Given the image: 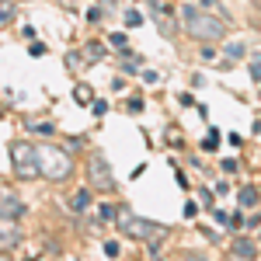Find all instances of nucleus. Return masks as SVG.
<instances>
[{"mask_svg":"<svg viewBox=\"0 0 261 261\" xmlns=\"http://www.w3.org/2000/svg\"><path fill=\"white\" fill-rule=\"evenodd\" d=\"M119 226L129 233V237H136V241L150 244V251H157L161 247V241L167 237V226H161V223L153 220H143V216H136L129 205H122L119 209Z\"/></svg>","mask_w":261,"mask_h":261,"instance_id":"obj_1","label":"nucleus"},{"mask_svg":"<svg viewBox=\"0 0 261 261\" xmlns=\"http://www.w3.org/2000/svg\"><path fill=\"white\" fill-rule=\"evenodd\" d=\"M181 18H185V32L199 42H216L226 35V24L213 14H199L195 4H181Z\"/></svg>","mask_w":261,"mask_h":261,"instance_id":"obj_2","label":"nucleus"},{"mask_svg":"<svg viewBox=\"0 0 261 261\" xmlns=\"http://www.w3.org/2000/svg\"><path fill=\"white\" fill-rule=\"evenodd\" d=\"M35 157H39V174L42 178H53V181H63L73 174V157L56 146V143H45V146H35Z\"/></svg>","mask_w":261,"mask_h":261,"instance_id":"obj_3","label":"nucleus"},{"mask_svg":"<svg viewBox=\"0 0 261 261\" xmlns=\"http://www.w3.org/2000/svg\"><path fill=\"white\" fill-rule=\"evenodd\" d=\"M11 161L18 178H39V157L32 143H11Z\"/></svg>","mask_w":261,"mask_h":261,"instance_id":"obj_4","label":"nucleus"},{"mask_svg":"<svg viewBox=\"0 0 261 261\" xmlns=\"http://www.w3.org/2000/svg\"><path fill=\"white\" fill-rule=\"evenodd\" d=\"M91 188H98V192H112V188H115L112 164L105 161L101 153H91Z\"/></svg>","mask_w":261,"mask_h":261,"instance_id":"obj_5","label":"nucleus"},{"mask_svg":"<svg viewBox=\"0 0 261 261\" xmlns=\"http://www.w3.org/2000/svg\"><path fill=\"white\" fill-rule=\"evenodd\" d=\"M21 213H24V202L18 199V192H14L11 185H4V181H0V216L18 220Z\"/></svg>","mask_w":261,"mask_h":261,"instance_id":"obj_6","label":"nucleus"},{"mask_svg":"<svg viewBox=\"0 0 261 261\" xmlns=\"http://www.w3.org/2000/svg\"><path fill=\"white\" fill-rule=\"evenodd\" d=\"M18 244H21V226H18V220L0 216V251H14Z\"/></svg>","mask_w":261,"mask_h":261,"instance_id":"obj_7","label":"nucleus"},{"mask_svg":"<svg viewBox=\"0 0 261 261\" xmlns=\"http://www.w3.org/2000/svg\"><path fill=\"white\" fill-rule=\"evenodd\" d=\"M233 258H258V247H254V241H247V237H241V241H233Z\"/></svg>","mask_w":261,"mask_h":261,"instance_id":"obj_8","label":"nucleus"},{"mask_svg":"<svg viewBox=\"0 0 261 261\" xmlns=\"http://www.w3.org/2000/svg\"><path fill=\"white\" fill-rule=\"evenodd\" d=\"M70 209H73V213H87V209H91V192H87V188L73 192V199H70Z\"/></svg>","mask_w":261,"mask_h":261,"instance_id":"obj_9","label":"nucleus"},{"mask_svg":"<svg viewBox=\"0 0 261 261\" xmlns=\"http://www.w3.org/2000/svg\"><path fill=\"white\" fill-rule=\"evenodd\" d=\"M241 205H244V209L258 205V188H241Z\"/></svg>","mask_w":261,"mask_h":261,"instance_id":"obj_10","label":"nucleus"},{"mask_svg":"<svg viewBox=\"0 0 261 261\" xmlns=\"http://www.w3.org/2000/svg\"><path fill=\"white\" fill-rule=\"evenodd\" d=\"M241 56H244V45H241V42H230V45L223 49V60H241Z\"/></svg>","mask_w":261,"mask_h":261,"instance_id":"obj_11","label":"nucleus"},{"mask_svg":"<svg viewBox=\"0 0 261 261\" xmlns=\"http://www.w3.org/2000/svg\"><path fill=\"white\" fill-rule=\"evenodd\" d=\"M73 101H77V105H87V101H91V87H77V91H73Z\"/></svg>","mask_w":261,"mask_h":261,"instance_id":"obj_12","label":"nucleus"},{"mask_svg":"<svg viewBox=\"0 0 261 261\" xmlns=\"http://www.w3.org/2000/svg\"><path fill=\"white\" fill-rule=\"evenodd\" d=\"M216 146H220V133L213 129V133L205 136V143H202V150H216Z\"/></svg>","mask_w":261,"mask_h":261,"instance_id":"obj_13","label":"nucleus"},{"mask_svg":"<svg viewBox=\"0 0 261 261\" xmlns=\"http://www.w3.org/2000/svg\"><path fill=\"white\" fill-rule=\"evenodd\" d=\"M251 77H254V81H261V56H254V60H251Z\"/></svg>","mask_w":261,"mask_h":261,"instance_id":"obj_14","label":"nucleus"},{"mask_svg":"<svg viewBox=\"0 0 261 261\" xmlns=\"http://www.w3.org/2000/svg\"><path fill=\"white\" fill-rule=\"evenodd\" d=\"M105 254H108V258H115V254H119V244H115V241H105Z\"/></svg>","mask_w":261,"mask_h":261,"instance_id":"obj_15","label":"nucleus"},{"mask_svg":"<svg viewBox=\"0 0 261 261\" xmlns=\"http://www.w3.org/2000/svg\"><path fill=\"white\" fill-rule=\"evenodd\" d=\"M199 199H202V205H205V209H213V192H205V188H202Z\"/></svg>","mask_w":261,"mask_h":261,"instance_id":"obj_16","label":"nucleus"},{"mask_svg":"<svg viewBox=\"0 0 261 261\" xmlns=\"http://www.w3.org/2000/svg\"><path fill=\"white\" fill-rule=\"evenodd\" d=\"M140 11H125V24H140Z\"/></svg>","mask_w":261,"mask_h":261,"instance_id":"obj_17","label":"nucleus"},{"mask_svg":"<svg viewBox=\"0 0 261 261\" xmlns=\"http://www.w3.org/2000/svg\"><path fill=\"white\" fill-rule=\"evenodd\" d=\"M101 216L112 220V216H119V209H115V205H101Z\"/></svg>","mask_w":261,"mask_h":261,"instance_id":"obj_18","label":"nucleus"},{"mask_svg":"<svg viewBox=\"0 0 261 261\" xmlns=\"http://www.w3.org/2000/svg\"><path fill=\"white\" fill-rule=\"evenodd\" d=\"M4 21H11V4H4V7H0V24H4Z\"/></svg>","mask_w":261,"mask_h":261,"instance_id":"obj_19","label":"nucleus"}]
</instances>
